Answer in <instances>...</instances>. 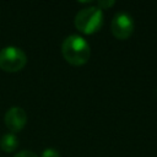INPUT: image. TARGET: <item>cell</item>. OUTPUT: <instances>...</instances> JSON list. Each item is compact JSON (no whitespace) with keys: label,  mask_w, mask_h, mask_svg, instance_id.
Returning a JSON list of instances; mask_svg holds the SVG:
<instances>
[{"label":"cell","mask_w":157,"mask_h":157,"mask_svg":"<svg viewBox=\"0 0 157 157\" xmlns=\"http://www.w3.org/2000/svg\"><path fill=\"white\" fill-rule=\"evenodd\" d=\"M61 54L67 63L80 66L88 61L91 56V48L83 37L78 34H70L61 43Z\"/></svg>","instance_id":"cell-1"},{"label":"cell","mask_w":157,"mask_h":157,"mask_svg":"<svg viewBox=\"0 0 157 157\" xmlns=\"http://www.w3.org/2000/svg\"><path fill=\"white\" fill-rule=\"evenodd\" d=\"M75 27L85 33V34H92L97 32L102 25H103V12L97 6H88L80 10L74 20Z\"/></svg>","instance_id":"cell-2"},{"label":"cell","mask_w":157,"mask_h":157,"mask_svg":"<svg viewBox=\"0 0 157 157\" xmlns=\"http://www.w3.org/2000/svg\"><path fill=\"white\" fill-rule=\"evenodd\" d=\"M27 63L26 53L16 47L7 45L0 50V69L7 72H16L25 67Z\"/></svg>","instance_id":"cell-3"},{"label":"cell","mask_w":157,"mask_h":157,"mask_svg":"<svg viewBox=\"0 0 157 157\" xmlns=\"http://www.w3.org/2000/svg\"><path fill=\"white\" fill-rule=\"evenodd\" d=\"M134 27H135L134 18L131 17L130 13H128L125 11L117 12L112 20V23H110L112 33L118 39L129 38L134 32Z\"/></svg>","instance_id":"cell-4"},{"label":"cell","mask_w":157,"mask_h":157,"mask_svg":"<svg viewBox=\"0 0 157 157\" xmlns=\"http://www.w3.org/2000/svg\"><path fill=\"white\" fill-rule=\"evenodd\" d=\"M4 121L7 129L11 132H17L22 130L27 123V114L25 109H22L18 105H13L7 109V112L4 115Z\"/></svg>","instance_id":"cell-5"},{"label":"cell","mask_w":157,"mask_h":157,"mask_svg":"<svg viewBox=\"0 0 157 157\" xmlns=\"http://www.w3.org/2000/svg\"><path fill=\"white\" fill-rule=\"evenodd\" d=\"M18 146V139L13 132H7L4 134L0 139V147L5 152H12L17 148Z\"/></svg>","instance_id":"cell-6"},{"label":"cell","mask_w":157,"mask_h":157,"mask_svg":"<svg viewBox=\"0 0 157 157\" xmlns=\"http://www.w3.org/2000/svg\"><path fill=\"white\" fill-rule=\"evenodd\" d=\"M42 157H60V153H59L58 150L49 147V148H45L42 152Z\"/></svg>","instance_id":"cell-7"},{"label":"cell","mask_w":157,"mask_h":157,"mask_svg":"<svg viewBox=\"0 0 157 157\" xmlns=\"http://www.w3.org/2000/svg\"><path fill=\"white\" fill-rule=\"evenodd\" d=\"M13 157H38L34 152H32V151H28V150H23V151H20V152H17Z\"/></svg>","instance_id":"cell-8"},{"label":"cell","mask_w":157,"mask_h":157,"mask_svg":"<svg viewBox=\"0 0 157 157\" xmlns=\"http://www.w3.org/2000/svg\"><path fill=\"white\" fill-rule=\"evenodd\" d=\"M115 2L113 1V0H110V1H98L97 2V7H99L101 10L102 9H104V7H109V6H113Z\"/></svg>","instance_id":"cell-9"}]
</instances>
